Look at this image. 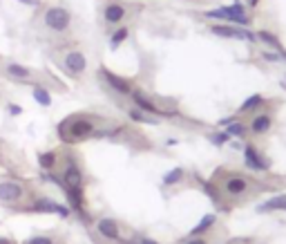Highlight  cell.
Listing matches in <instances>:
<instances>
[{"instance_id": "6da1fadb", "label": "cell", "mask_w": 286, "mask_h": 244, "mask_svg": "<svg viewBox=\"0 0 286 244\" xmlns=\"http://www.w3.org/2000/svg\"><path fill=\"white\" fill-rule=\"evenodd\" d=\"M101 119L94 117V114H72V117L63 119L56 128L59 132V139L65 143H81L87 141V139L96 137L98 130H101Z\"/></svg>"}, {"instance_id": "7a4b0ae2", "label": "cell", "mask_w": 286, "mask_h": 244, "mask_svg": "<svg viewBox=\"0 0 286 244\" xmlns=\"http://www.w3.org/2000/svg\"><path fill=\"white\" fill-rule=\"evenodd\" d=\"M40 27L47 34L54 36H63L72 29V12L63 5H51L45 7L40 14Z\"/></svg>"}, {"instance_id": "3957f363", "label": "cell", "mask_w": 286, "mask_h": 244, "mask_svg": "<svg viewBox=\"0 0 286 244\" xmlns=\"http://www.w3.org/2000/svg\"><path fill=\"white\" fill-rule=\"evenodd\" d=\"M255 179H251L248 175H242V173H223L221 175V181H219V190L221 195L231 197V200H246L255 193Z\"/></svg>"}, {"instance_id": "277c9868", "label": "cell", "mask_w": 286, "mask_h": 244, "mask_svg": "<svg viewBox=\"0 0 286 244\" xmlns=\"http://www.w3.org/2000/svg\"><path fill=\"white\" fill-rule=\"evenodd\" d=\"M206 18L210 20H219V23H231V25H239V27H251L253 25V18L248 16L246 7H244L239 0H235L233 5L228 7H217V9H210V12L204 14Z\"/></svg>"}, {"instance_id": "5b68a950", "label": "cell", "mask_w": 286, "mask_h": 244, "mask_svg": "<svg viewBox=\"0 0 286 244\" xmlns=\"http://www.w3.org/2000/svg\"><path fill=\"white\" fill-rule=\"evenodd\" d=\"M27 197H29V188L25 181H20V179H3L0 181V204L18 209V204L27 202Z\"/></svg>"}, {"instance_id": "8992f818", "label": "cell", "mask_w": 286, "mask_h": 244, "mask_svg": "<svg viewBox=\"0 0 286 244\" xmlns=\"http://www.w3.org/2000/svg\"><path fill=\"white\" fill-rule=\"evenodd\" d=\"M130 5L123 3V0H107L105 5L101 7V18H103V25L107 29L112 27H119V25L126 23V18L130 16Z\"/></svg>"}, {"instance_id": "52a82bcc", "label": "cell", "mask_w": 286, "mask_h": 244, "mask_svg": "<svg viewBox=\"0 0 286 244\" xmlns=\"http://www.w3.org/2000/svg\"><path fill=\"white\" fill-rule=\"evenodd\" d=\"M210 34L219 36V38H235V40H248V43H257V36L248 27H239L231 23H215L210 25Z\"/></svg>"}, {"instance_id": "ba28073f", "label": "cell", "mask_w": 286, "mask_h": 244, "mask_svg": "<svg viewBox=\"0 0 286 244\" xmlns=\"http://www.w3.org/2000/svg\"><path fill=\"white\" fill-rule=\"evenodd\" d=\"M130 99H132L134 108H139V110L152 114V117H157V119L159 117H173V114H177V110H163V108H161L154 99H150L143 90H132V92H130Z\"/></svg>"}, {"instance_id": "9c48e42d", "label": "cell", "mask_w": 286, "mask_h": 244, "mask_svg": "<svg viewBox=\"0 0 286 244\" xmlns=\"http://www.w3.org/2000/svg\"><path fill=\"white\" fill-rule=\"evenodd\" d=\"M61 67L67 72L70 76H81L87 70V56L81 50H65L61 54Z\"/></svg>"}, {"instance_id": "30bf717a", "label": "cell", "mask_w": 286, "mask_h": 244, "mask_svg": "<svg viewBox=\"0 0 286 244\" xmlns=\"http://www.w3.org/2000/svg\"><path fill=\"white\" fill-rule=\"evenodd\" d=\"M61 179H63V186H67V188H83V186H85L83 170H81V166H79V162H76L74 155H67L65 157Z\"/></svg>"}, {"instance_id": "8fae6325", "label": "cell", "mask_w": 286, "mask_h": 244, "mask_svg": "<svg viewBox=\"0 0 286 244\" xmlns=\"http://www.w3.org/2000/svg\"><path fill=\"white\" fill-rule=\"evenodd\" d=\"M98 79H101V81L114 92V94H119V96H130V92L134 90L132 83H130L128 79H123V76L114 74V72L107 70V67H98Z\"/></svg>"}, {"instance_id": "7c38bea8", "label": "cell", "mask_w": 286, "mask_h": 244, "mask_svg": "<svg viewBox=\"0 0 286 244\" xmlns=\"http://www.w3.org/2000/svg\"><path fill=\"white\" fill-rule=\"evenodd\" d=\"M244 166L248 170H255V173H264V170L270 168V164L262 157V153L257 150L255 143H244Z\"/></svg>"}, {"instance_id": "4fadbf2b", "label": "cell", "mask_w": 286, "mask_h": 244, "mask_svg": "<svg viewBox=\"0 0 286 244\" xmlns=\"http://www.w3.org/2000/svg\"><path fill=\"white\" fill-rule=\"evenodd\" d=\"M3 72H5V74H7L12 81L32 83V85H36V74H34V70H29V67L16 63V61H7V63H5V67H3Z\"/></svg>"}, {"instance_id": "5bb4252c", "label": "cell", "mask_w": 286, "mask_h": 244, "mask_svg": "<svg viewBox=\"0 0 286 244\" xmlns=\"http://www.w3.org/2000/svg\"><path fill=\"white\" fill-rule=\"evenodd\" d=\"M270 128H273V114H270L268 110L255 112L251 123H248V132L255 134V137H262V134L270 132Z\"/></svg>"}, {"instance_id": "9a60e30c", "label": "cell", "mask_w": 286, "mask_h": 244, "mask_svg": "<svg viewBox=\"0 0 286 244\" xmlns=\"http://www.w3.org/2000/svg\"><path fill=\"white\" fill-rule=\"evenodd\" d=\"M96 231L101 237H105V240H121V226H119V222L114 220V217H98L96 220Z\"/></svg>"}, {"instance_id": "2e32d148", "label": "cell", "mask_w": 286, "mask_h": 244, "mask_svg": "<svg viewBox=\"0 0 286 244\" xmlns=\"http://www.w3.org/2000/svg\"><path fill=\"white\" fill-rule=\"evenodd\" d=\"M56 206H59V202H54L51 197H36V200H32V204L20 206V209H16V211H29V213H56Z\"/></svg>"}, {"instance_id": "e0dca14e", "label": "cell", "mask_w": 286, "mask_h": 244, "mask_svg": "<svg viewBox=\"0 0 286 244\" xmlns=\"http://www.w3.org/2000/svg\"><path fill=\"white\" fill-rule=\"evenodd\" d=\"M217 224V215L215 213H208V215H204L199 222H197V226L190 231V237H201V235H206L208 231H212Z\"/></svg>"}, {"instance_id": "ac0fdd59", "label": "cell", "mask_w": 286, "mask_h": 244, "mask_svg": "<svg viewBox=\"0 0 286 244\" xmlns=\"http://www.w3.org/2000/svg\"><path fill=\"white\" fill-rule=\"evenodd\" d=\"M264 103H266V99H264L262 94H251L246 99V101L239 106V110L237 114H255V112H259L264 108Z\"/></svg>"}, {"instance_id": "d6986e66", "label": "cell", "mask_w": 286, "mask_h": 244, "mask_svg": "<svg viewBox=\"0 0 286 244\" xmlns=\"http://www.w3.org/2000/svg\"><path fill=\"white\" fill-rule=\"evenodd\" d=\"M275 211H286V195H275L266 200L264 204L257 206V213H275Z\"/></svg>"}, {"instance_id": "ffe728a7", "label": "cell", "mask_w": 286, "mask_h": 244, "mask_svg": "<svg viewBox=\"0 0 286 244\" xmlns=\"http://www.w3.org/2000/svg\"><path fill=\"white\" fill-rule=\"evenodd\" d=\"M199 186H201V190L210 197L212 204H217V206L221 204V190H219V186H217L215 179H199Z\"/></svg>"}, {"instance_id": "44dd1931", "label": "cell", "mask_w": 286, "mask_h": 244, "mask_svg": "<svg viewBox=\"0 0 286 244\" xmlns=\"http://www.w3.org/2000/svg\"><path fill=\"white\" fill-rule=\"evenodd\" d=\"M257 36V40L259 43H264V45H268L270 50H275V52H282L284 47H282V43H279V38L275 34H270V32H266V29H262V32H257L255 34Z\"/></svg>"}, {"instance_id": "7402d4cb", "label": "cell", "mask_w": 286, "mask_h": 244, "mask_svg": "<svg viewBox=\"0 0 286 244\" xmlns=\"http://www.w3.org/2000/svg\"><path fill=\"white\" fill-rule=\"evenodd\" d=\"M32 96H34V101L38 103V106H43V108L51 106V92L47 90V87L38 85V83H36V85H34V92H32Z\"/></svg>"}, {"instance_id": "603a6c76", "label": "cell", "mask_w": 286, "mask_h": 244, "mask_svg": "<svg viewBox=\"0 0 286 244\" xmlns=\"http://www.w3.org/2000/svg\"><path fill=\"white\" fill-rule=\"evenodd\" d=\"M128 36H130V29L126 27V25H119V27H114V32H112V36H110V47L117 50L119 45L126 43Z\"/></svg>"}, {"instance_id": "cb8c5ba5", "label": "cell", "mask_w": 286, "mask_h": 244, "mask_svg": "<svg viewBox=\"0 0 286 244\" xmlns=\"http://www.w3.org/2000/svg\"><path fill=\"white\" fill-rule=\"evenodd\" d=\"M184 179H186V170L177 166V168L168 170V173L163 175V179H161V181H163V186H177V184H181Z\"/></svg>"}, {"instance_id": "d4e9b609", "label": "cell", "mask_w": 286, "mask_h": 244, "mask_svg": "<svg viewBox=\"0 0 286 244\" xmlns=\"http://www.w3.org/2000/svg\"><path fill=\"white\" fill-rule=\"evenodd\" d=\"M128 117L132 119V121H137V123H150V126H152V123H159L157 117H152V114L139 110V108H130V110H128Z\"/></svg>"}, {"instance_id": "484cf974", "label": "cell", "mask_w": 286, "mask_h": 244, "mask_svg": "<svg viewBox=\"0 0 286 244\" xmlns=\"http://www.w3.org/2000/svg\"><path fill=\"white\" fill-rule=\"evenodd\" d=\"M56 164H59V155L54 150H47V153H40L38 155V166L43 170H54Z\"/></svg>"}, {"instance_id": "4316f807", "label": "cell", "mask_w": 286, "mask_h": 244, "mask_svg": "<svg viewBox=\"0 0 286 244\" xmlns=\"http://www.w3.org/2000/svg\"><path fill=\"white\" fill-rule=\"evenodd\" d=\"M223 130L231 134V137H235V139H244V137L248 134V126H246V123H242L239 119H235V121L228 123V126L223 128Z\"/></svg>"}, {"instance_id": "83f0119b", "label": "cell", "mask_w": 286, "mask_h": 244, "mask_svg": "<svg viewBox=\"0 0 286 244\" xmlns=\"http://www.w3.org/2000/svg\"><path fill=\"white\" fill-rule=\"evenodd\" d=\"M231 134H228L226 130H217V132H212L210 134V141H212V146H217V148H221V146H226V143H231Z\"/></svg>"}, {"instance_id": "f1b7e54d", "label": "cell", "mask_w": 286, "mask_h": 244, "mask_svg": "<svg viewBox=\"0 0 286 244\" xmlns=\"http://www.w3.org/2000/svg\"><path fill=\"white\" fill-rule=\"evenodd\" d=\"M23 244H56V237L54 235H34L29 240H25Z\"/></svg>"}, {"instance_id": "f546056e", "label": "cell", "mask_w": 286, "mask_h": 244, "mask_svg": "<svg viewBox=\"0 0 286 244\" xmlns=\"http://www.w3.org/2000/svg\"><path fill=\"white\" fill-rule=\"evenodd\" d=\"M262 59L268 61V63H282V56H279V52H262Z\"/></svg>"}, {"instance_id": "4dcf8cb0", "label": "cell", "mask_w": 286, "mask_h": 244, "mask_svg": "<svg viewBox=\"0 0 286 244\" xmlns=\"http://www.w3.org/2000/svg\"><path fill=\"white\" fill-rule=\"evenodd\" d=\"M134 244H161V242L152 240V237H148V235H134Z\"/></svg>"}, {"instance_id": "1f68e13d", "label": "cell", "mask_w": 286, "mask_h": 244, "mask_svg": "<svg viewBox=\"0 0 286 244\" xmlns=\"http://www.w3.org/2000/svg\"><path fill=\"white\" fill-rule=\"evenodd\" d=\"M56 215H61V217H70V215H72V209H70V206L59 204V206H56Z\"/></svg>"}, {"instance_id": "d6a6232c", "label": "cell", "mask_w": 286, "mask_h": 244, "mask_svg": "<svg viewBox=\"0 0 286 244\" xmlns=\"http://www.w3.org/2000/svg\"><path fill=\"white\" fill-rule=\"evenodd\" d=\"M7 110H9V114H14V117H20V114H23V108L16 106V103H9Z\"/></svg>"}, {"instance_id": "836d02e7", "label": "cell", "mask_w": 286, "mask_h": 244, "mask_svg": "<svg viewBox=\"0 0 286 244\" xmlns=\"http://www.w3.org/2000/svg\"><path fill=\"white\" fill-rule=\"evenodd\" d=\"M184 244H208V242L204 240V237H188Z\"/></svg>"}, {"instance_id": "e575fe53", "label": "cell", "mask_w": 286, "mask_h": 244, "mask_svg": "<svg viewBox=\"0 0 286 244\" xmlns=\"http://www.w3.org/2000/svg\"><path fill=\"white\" fill-rule=\"evenodd\" d=\"M18 3H23V5H32V7H38L40 0H18Z\"/></svg>"}, {"instance_id": "d590c367", "label": "cell", "mask_w": 286, "mask_h": 244, "mask_svg": "<svg viewBox=\"0 0 286 244\" xmlns=\"http://www.w3.org/2000/svg\"><path fill=\"white\" fill-rule=\"evenodd\" d=\"M0 244H14V242L9 240V237H3V235H0Z\"/></svg>"}, {"instance_id": "8d00e7d4", "label": "cell", "mask_w": 286, "mask_h": 244, "mask_svg": "<svg viewBox=\"0 0 286 244\" xmlns=\"http://www.w3.org/2000/svg\"><path fill=\"white\" fill-rule=\"evenodd\" d=\"M259 0H248V7H257Z\"/></svg>"}, {"instance_id": "74e56055", "label": "cell", "mask_w": 286, "mask_h": 244, "mask_svg": "<svg viewBox=\"0 0 286 244\" xmlns=\"http://www.w3.org/2000/svg\"><path fill=\"white\" fill-rule=\"evenodd\" d=\"M279 56H282V61L286 63V50H282V52H279Z\"/></svg>"}]
</instances>
